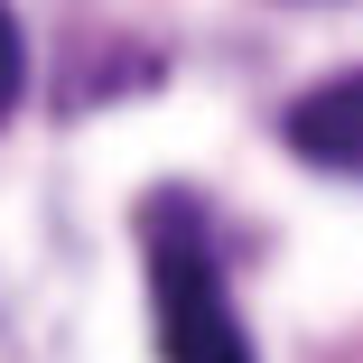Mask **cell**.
<instances>
[{"mask_svg": "<svg viewBox=\"0 0 363 363\" xmlns=\"http://www.w3.org/2000/svg\"><path fill=\"white\" fill-rule=\"evenodd\" d=\"M150 289H159V363H252V335L233 317V289L214 270L186 205H159L150 233Z\"/></svg>", "mask_w": 363, "mask_h": 363, "instance_id": "obj_1", "label": "cell"}, {"mask_svg": "<svg viewBox=\"0 0 363 363\" xmlns=\"http://www.w3.org/2000/svg\"><path fill=\"white\" fill-rule=\"evenodd\" d=\"M279 140H289L308 168H326V177H363V65L308 84L298 103L279 112Z\"/></svg>", "mask_w": 363, "mask_h": 363, "instance_id": "obj_2", "label": "cell"}, {"mask_svg": "<svg viewBox=\"0 0 363 363\" xmlns=\"http://www.w3.org/2000/svg\"><path fill=\"white\" fill-rule=\"evenodd\" d=\"M19 84H28V38H19V19H10V0H0V112L19 103Z\"/></svg>", "mask_w": 363, "mask_h": 363, "instance_id": "obj_3", "label": "cell"}]
</instances>
